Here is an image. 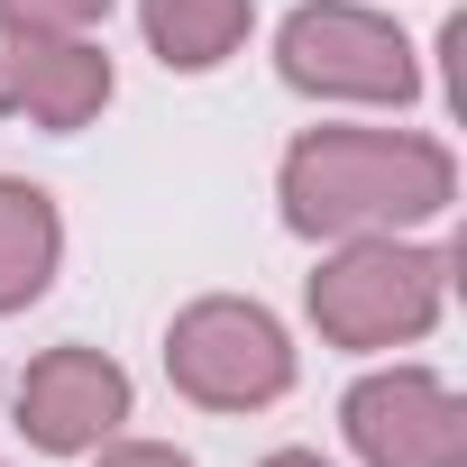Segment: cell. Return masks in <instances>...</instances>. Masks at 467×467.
Instances as JSON below:
<instances>
[{
	"instance_id": "cell-8",
	"label": "cell",
	"mask_w": 467,
	"mask_h": 467,
	"mask_svg": "<svg viewBox=\"0 0 467 467\" xmlns=\"http://www.w3.org/2000/svg\"><path fill=\"white\" fill-rule=\"evenodd\" d=\"M56 257H65V220L37 183L0 174V312H28L47 285H56Z\"/></svg>"
},
{
	"instance_id": "cell-9",
	"label": "cell",
	"mask_w": 467,
	"mask_h": 467,
	"mask_svg": "<svg viewBox=\"0 0 467 467\" xmlns=\"http://www.w3.org/2000/svg\"><path fill=\"white\" fill-rule=\"evenodd\" d=\"M147 47L174 65V74H211L220 56H239L248 28H257V0H147Z\"/></svg>"
},
{
	"instance_id": "cell-10",
	"label": "cell",
	"mask_w": 467,
	"mask_h": 467,
	"mask_svg": "<svg viewBox=\"0 0 467 467\" xmlns=\"http://www.w3.org/2000/svg\"><path fill=\"white\" fill-rule=\"evenodd\" d=\"M0 19H19V28H92V19H110V0H0Z\"/></svg>"
},
{
	"instance_id": "cell-5",
	"label": "cell",
	"mask_w": 467,
	"mask_h": 467,
	"mask_svg": "<svg viewBox=\"0 0 467 467\" xmlns=\"http://www.w3.org/2000/svg\"><path fill=\"white\" fill-rule=\"evenodd\" d=\"M110 101V56L74 28H19L0 19V119H28V129H92Z\"/></svg>"
},
{
	"instance_id": "cell-4",
	"label": "cell",
	"mask_w": 467,
	"mask_h": 467,
	"mask_svg": "<svg viewBox=\"0 0 467 467\" xmlns=\"http://www.w3.org/2000/svg\"><path fill=\"white\" fill-rule=\"evenodd\" d=\"M275 65H285L294 92H321V101H412L421 92V65H412L403 28L358 10V0L294 10L285 37H275Z\"/></svg>"
},
{
	"instance_id": "cell-11",
	"label": "cell",
	"mask_w": 467,
	"mask_h": 467,
	"mask_svg": "<svg viewBox=\"0 0 467 467\" xmlns=\"http://www.w3.org/2000/svg\"><path fill=\"white\" fill-rule=\"evenodd\" d=\"M101 467H192V458L165 440H119V449H101Z\"/></svg>"
},
{
	"instance_id": "cell-7",
	"label": "cell",
	"mask_w": 467,
	"mask_h": 467,
	"mask_svg": "<svg viewBox=\"0 0 467 467\" xmlns=\"http://www.w3.org/2000/svg\"><path fill=\"white\" fill-rule=\"evenodd\" d=\"M119 421H129V376H119L101 348H47V358L19 376V431H28L47 458H83V449H101Z\"/></svg>"
},
{
	"instance_id": "cell-1",
	"label": "cell",
	"mask_w": 467,
	"mask_h": 467,
	"mask_svg": "<svg viewBox=\"0 0 467 467\" xmlns=\"http://www.w3.org/2000/svg\"><path fill=\"white\" fill-rule=\"evenodd\" d=\"M458 192V156L421 129H312L285 156V220L303 239H376L440 220Z\"/></svg>"
},
{
	"instance_id": "cell-12",
	"label": "cell",
	"mask_w": 467,
	"mask_h": 467,
	"mask_svg": "<svg viewBox=\"0 0 467 467\" xmlns=\"http://www.w3.org/2000/svg\"><path fill=\"white\" fill-rule=\"evenodd\" d=\"M257 467H321L312 449H275V458H257Z\"/></svg>"
},
{
	"instance_id": "cell-2",
	"label": "cell",
	"mask_w": 467,
	"mask_h": 467,
	"mask_svg": "<svg viewBox=\"0 0 467 467\" xmlns=\"http://www.w3.org/2000/svg\"><path fill=\"white\" fill-rule=\"evenodd\" d=\"M440 294H449V257L403 248L394 229H376V239H348L312 275V321L339 348H394V339H421L440 321Z\"/></svg>"
},
{
	"instance_id": "cell-3",
	"label": "cell",
	"mask_w": 467,
	"mask_h": 467,
	"mask_svg": "<svg viewBox=\"0 0 467 467\" xmlns=\"http://www.w3.org/2000/svg\"><path fill=\"white\" fill-rule=\"evenodd\" d=\"M165 376L202 403V412H257L294 385V348L275 330L266 303H239V294H211L192 312H174L165 330Z\"/></svg>"
},
{
	"instance_id": "cell-6",
	"label": "cell",
	"mask_w": 467,
	"mask_h": 467,
	"mask_svg": "<svg viewBox=\"0 0 467 467\" xmlns=\"http://www.w3.org/2000/svg\"><path fill=\"white\" fill-rule=\"evenodd\" d=\"M348 449L367 467H467V403L431 367H385L348 394Z\"/></svg>"
}]
</instances>
